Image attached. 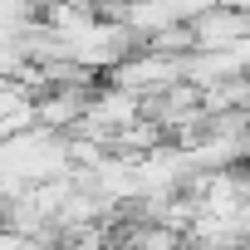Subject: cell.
<instances>
[{
    "instance_id": "obj_2",
    "label": "cell",
    "mask_w": 250,
    "mask_h": 250,
    "mask_svg": "<svg viewBox=\"0 0 250 250\" xmlns=\"http://www.w3.org/2000/svg\"><path fill=\"white\" fill-rule=\"evenodd\" d=\"M123 250H187V235L162 226V221H133L128 230H123Z\"/></svg>"
},
{
    "instance_id": "obj_1",
    "label": "cell",
    "mask_w": 250,
    "mask_h": 250,
    "mask_svg": "<svg viewBox=\"0 0 250 250\" xmlns=\"http://www.w3.org/2000/svg\"><path fill=\"white\" fill-rule=\"evenodd\" d=\"M191 35H196V49H235L240 40H250V10L216 5L211 15L191 25Z\"/></svg>"
}]
</instances>
